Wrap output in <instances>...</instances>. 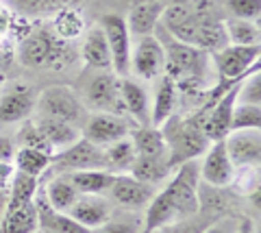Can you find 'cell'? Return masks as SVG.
Segmentation results:
<instances>
[{
	"instance_id": "1",
	"label": "cell",
	"mask_w": 261,
	"mask_h": 233,
	"mask_svg": "<svg viewBox=\"0 0 261 233\" xmlns=\"http://www.w3.org/2000/svg\"><path fill=\"white\" fill-rule=\"evenodd\" d=\"M174 174L170 176L168 186L152 196L146 207L144 231L154 233L168 224L194 218L200 212L198 198V183H200V164L198 159H190L181 166H176Z\"/></svg>"
},
{
	"instance_id": "2",
	"label": "cell",
	"mask_w": 261,
	"mask_h": 233,
	"mask_svg": "<svg viewBox=\"0 0 261 233\" xmlns=\"http://www.w3.org/2000/svg\"><path fill=\"white\" fill-rule=\"evenodd\" d=\"M161 27L178 42L202 48L207 53H216L228 44L224 20L216 18L214 7L168 3L161 15Z\"/></svg>"
},
{
	"instance_id": "3",
	"label": "cell",
	"mask_w": 261,
	"mask_h": 233,
	"mask_svg": "<svg viewBox=\"0 0 261 233\" xmlns=\"http://www.w3.org/2000/svg\"><path fill=\"white\" fill-rule=\"evenodd\" d=\"M154 33H159L157 37L166 50V74L176 83V87H181V90L200 87L202 90L207 83L209 70L214 68L211 66V53L178 42L161 27V22L157 24Z\"/></svg>"
},
{
	"instance_id": "4",
	"label": "cell",
	"mask_w": 261,
	"mask_h": 233,
	"mask_svg": "<svg viewBox=\"0 0 261 233\" xmlns=\"http://www.w3.org/2000/svg\"><path fill=\"white\" fill-rule=\"evenodd\" d=\"M161 135L166 140V157L168 166L174 168L190 159H198L209 146V138L202 131L200 122L194 118H174L170 116L161 126Z\"/></svg>"
},
{
	"instance_id": "5",
	"label": "cell",
	"mask_w": 261,
	"mask_h": 233,
	"mask_svg": "<svg viewBox=\"0 0 261 233\" xmlns=\"http://www.w3.org/2000/svg\"><path fill=\"white\" fill-rule=\"evenodd\" d=\"M211 63L218 72V85L214 90L209 105L218 100L226 90L244 81L252 72H259V46H231L226 44L224 48L211 53ZM207 105V107H209Z\"/></svg>"
},
{
	"instance_id": "6",
	"label": "cell",
	"mask_w": 261,
	"mask_h": 233,
	"mask_svg": "<svg viewBox=\"0 0 261 233\" xmlns=\"http://www.w3.org/2000/svg\"><path fill=\"white\" fill-rule=\"evenodd\" d=\"M20 61L29 68H59L70 61V46L53 29H42L22 42Z\"/></svg>"
},
{
	"instance_id": "7",
	"label": "cell",
	"mask_w": 261,
	"mask_h": 233,
	"mask_svg": "<svg viewBox=\"0 0 261 233\" xmlns=\"http://www.w3.org/2000/svg\"><path fill=\"white\" fill-rule=\"evenodd\" d=\"M35 111L39 116L57 118L74 126H83L87 120V109L83 100L65 85H53L35 98Z\"/></svg>"
},
{
	"instance_id": "8",
	"label": "cell",
	"mask_w": 261,
	"mask_h": 233,
	"mask_svg": "<svg viewBox=\"0 0 261 233\" xmlns=\"http://www.w3.org/2000/svg\"><path fill=\"white\" fill-rule=\"evenodd\" d=\"M83 105L94 114H124L120 92V76L111 70H100L83 87Z\"/></svg>"
},
{
	"instance_id": "9",
	"label": "cell",
	"mask_w": 261,
	"mask_h": 233,
	"mask_svg": "<svg viewBox=\"0 0 261 233\" xmlns=\"http://www.w3.org/2000/svg\"><path fill=\"white\" fill-rule=\"evenodd\" d=\"M98 27L102 29L111 50V70L118 76H128L130 72V33L126 29V20L118 13H105Z\"/></svg>"
},
{
	"instance_id": "10",
	"label": "cell",
	"mask_w": 261,
	"mask_h": 233,
	"mask_svg": "<svg viewBox=\"0 0 261 233\" xmlns=\"http://www.w3.org/2000/svg\"><path fill=\"white\" fill-rule=\"evenodd\" d=\"M130 70L144 81H154L166 74V50L154 33L137 37L135 46L130 48Z\"/></svg>"
},
{
	"instance_id": "11",
	"label": "cell",
	"mask_w": 261,
	"mask_h": 233,
	"mask_svg": "<svg viewBox=\"0 0 261 233\" xmlns=\"http://www.w3.org/2000/svg\"><path fill=\"white\" fill-rule=\"evenodd\" d=\"M130 131H133V122H128L126 116L118 114H92L81 126V135L100 148H107L109 144L128 138Z\"/></svg>"
},
{
	"instance_id": "12",
	"label": "cell",
	"mask_w": 261,
	"mask_h": 233,
	"mask_svg": "<svg viewBox=\"0 0 261 233\" xmlns=\"http://www.w3.org/2000/svg\"><path fill=\"white\" fill-rule=\"evenodd\" d=\"M202 155L205 157H202V164H200V181L222 190L233 186L235 176H238V168L233 166V162L226 155L224 140L211 142Z\"/></svg>"
},
{
	"instance_id": "13",
	"label": "cell",
	"mask_w": 261,
	"mask_h": 233,
	"mask_svg": "<svg viewBox=\"0 0 261 233\" xmlns=\"http://www.w3.org/2000/svg\"><path fill=\"white\" fill-rule=\"evenodd\" d=\"M50 162L65 168V170H107V162H105V150L96 144L87 142L83 135L72 144V146L55 152Z\"/></svg>"
},
{
	"instance_id": "14",
	"label": "cell",
	"mask_w": 261,
	"mask_h": 233,
	"mask_svg": "<svg viewBox=\"0 0 261 233\" xmlns=\"http://www.w3.org/2000/svg\"><path fill=\"white\" fill-rule=\"evenodd\" d=\"M228 159L238 168H259L261 162V133L259 128H240L228 131L224 138Z\"/></svg>"
},
{
	"instance_id": "15",
	"label": "cell",
	"mask_w": 261,
	"mask_h": 233,
	"mask_svg": "<svg viewBox=\"0 0 261 233\" xmlns=\"http://www.w3.org/2000/svg\"><path fill=\"white\" fill-rule=\"evenodd\" d=\"M107 196L116 205L128 207V210H142V207H146L152 200L154 190L150 183H144L140 179H135V176L122 172V174H116Z\"/></svg>"
},
{
	"instance_id": "16",
	"label": "cell",
	"mask_w": 261,
	"mask_h": 233,
	"mask_svg": "<svg viewBox=\"0 0 261 233\" xmlns=\"http://www.w3.org/2000/svg\"><path fill=\"white\" fill-rule=\"evenodd\" d=\"M68 214L92 231L113 218V203L105 194H79Z\"/></svg>"
},
{
	"instance_id": "17",
	"label": "cell",
	"mask_w": 261,
	"mask_h": 233,
	"mask_svg": "<svg viewBox=\"0 0 261 233\" xmlns=\"http://www.w3.org/2000/svg\"><path fill=\"white\" fill-rule=\"evenodd\" d=\"M35 111V92L31 85H13L0 96V124H15Z\"/></svg>"
},
{
	"instance_id": "18",
	"label": "cell",
	"mask_w": 261,
	"mask_h": 233,
	"mask_svg": "<svg viewBox=\"0 0 261 233\" xmlns=\"http://www.w3.org/2000/svg\"><path fill=\"white\" fill-rule=\"evenodd\" d=\"M166 7L168 3H163V0H133V7H130L126 18L128 33L135 37L152 35L157 24L161 22Z\"/></svg>"
},
{
	"instance_id": "19",
	"label": "cell",
	"mask_w": 261,
	"mask_h": 233,
	"mask_svg": "<svg viewBox=\"0 0 261 233\" xmlns=\"http://www.w3.org/2000/svg\"><path fill=\"white\" fill-rule=\"evenodd\" d=\"M120 92H122V105L124 114L135 120L137 126L150 124V102L146 90L130 76H120Z\"/></svg>"
},
{
	"instance_id": "20",
	"label": "cell",
	"mask_w": 261,
	"mask_h": 233,
	"mask_svg": "<svg viewBox=\"0 0 261 233\" xmlns=\"http://www.w3.org/2000/svg\"><path fill=\"white\" fill-rule=\"evenodd\" d=\"M37 128L44 133L46 142L50 144L53 148V155L59 152L63 148L72 146L79 138H81V128L70 124V122H63V120H57V118H46V116H37L35 120Z\"/></svg>"
},
{
	"instance_id": "21",
	"label": "cell",
	"mask_w": 261,
	"mask_h": 233,
	"mask_svg": "<svg viewBox=\"0 0 261 233\" xmlns=\"http://www.w3.org/2000/svg\"><path fill=\"white\" fill-rule=\"evenodd\" d=\"M176 98H178V87L168 74L159 76L157 90H154V100L150 107V124L161 126L170 116H174L176 109Z\"/></svg>"
},
{
	"instance_id": "22",
	"label": "cell",
	"mask_w": 261,
	"mask_h": 233,
	"mask_svg": "<svg viewBox=\"0 0 261 233\" xmlns=\"http://www.w3.org/2000/svg\"><path fill=\"white\" fill-rule=\"evenodd\" d=\"M81 57L94 70H111V50L100 27H94L85 33L83 46H81Z\"/></svg>"
},
{
	"instance_id": "23",
	"label": "cell",
	"mask_w": 261,
	"mask_h": 233,
	"mask_svg": "<svg viewBox=\"0 0 261 233\" xmlns=\"http://www.w3.org/2000/svg\"><path fill=\"white\" fill-rule=\"evenodd\" d=\"M130 142L135 148V157H166V140L161 135L159 126H133Z\"/></svg>"
},
{
	"instance_id": "24",
	"label": "cell",
	"mask_w": 261,
	"mask_h": 233,
	"mask_svg": "<svg viewBox=\"0 0 261 233\" xmlns=\"http://www.w3.org/2000/svg\"><path fill=\"white\" fill-rule=\"evenodd\" d=\"M39 229L35 205H22L13 210H3L0 216V233H35Z\"/></svg>"
},
{
	"instance_id": "25",
	"label": "cell",
	"mask_w": 261,
	"mask_h": 233,
	"mask_svg": "<svg viewBox=\"0 0 261 233\" xmlns=\"http://www.w3.org/2000/svg\"><path fill=\"white\" fill-rule=\"evenodd\" d=\"M68 179L81 194H107L116 172L111 170H74Z\"/></svg>"
},
{
	"instance_id": "26",
	"label": "cell",
	"mask_w": 261,
	"mask_h": 233,
	"mask_svg": "<svg viewBox=\"0 0 261 233\" xmlns=\"http://www.w3.org/2000/svg\"><path fill=\"white\" fill-rule=\"evenodd\" d=\"M170 172H172V168L168 166V157H135V162L128 168L130 176L150 183V186L168 179Z\"/></svg>"
},
{
	"instance_id": "27",
	"label": "cell",
	"mask_w": 261,
	"mask_h": 233,
	"mask_svg": "<svg viewBox=\"0 0 261 233\" xmlns=\"http://www.w3.org/2000/svg\"><path fill=\"white\" fill-rule=\"evenodd\" d=\"M44 194H46L53 210L68 212L72 207V203L79 198L81 192L72 186V181L68 179V176H55V179L48 181V186L44 188Z\"/></svg>"
},
{
	"instance_id": "28",
	"label": "cell",
	"mask_w": 261,
	"mask_h": 233,
	"mask_svg": "<svg viewBox=\"0 0 261 233\" xmlns=\"http://www.w3.org/2000/svg\"><path fill=\"white\" fill-rule=\"evenodd\" d=\"M224 33L226 42L231 46H259V22L242 20V18H228L224 20Z\"/></svg>"
},
{
	"instance_id": "29",
	"label": "cell",
	"mask_w": 261,
	"mask_h": 233,
	"mask_svg": "<svg viewBox=\"0 0 261 233\" xmlns=\"http://www.w3.org/2000/svg\"><path fill=\"white\" fill-rule=\"evenodd\" d=\"M37 188H39V179L15 170L9 181V188H7L9 190V200H7L5 207L7 210H13V207H22V205L33 203Z\"/></svg>"
},
{
	"instance_id": "30",
	"label": "cell",
	"mask_w": 261,
	"mask_h": 233,
	"mask_svg": "<svg viewBox=\"0 0 261 233\" xmlns=\"http://www.w3.org/2000/svg\"><path fill=\"white\" fill-rule=\"evenodd\" d=\"M50 157L53 155H48V152H44V150L18 148V152H15V157H13V168L18 172L31 174V176H35V179H39V176L53 166Z\"/></svg>"
},
{
	"instance_id": "31",
	"label": "cell",
	"mask_w": 261,
	"mask_h": 233,
	"mask_svg": "<svg viewBox=\"0 0 261 233\" xmlns=\"http://www.w3.org/2000/svg\"><path fill=\"white\" fill-rule=\"evenodd\" d=\"M105 150V162H107V170L116 172V174H122L126 172L130 164L135 162V148H133V142L130 138H124V140H118L109 144Z\"/></svg>"
},
{
	"instance_id": "32",
	"label": "cell",
	"mask_w": 261,
	"mask_h": 233,
	"mask_svg": "<svg viewBox=\"0 0 261 233\" xmlns=\"http://www.w3.org/2000/svg\"><path fill=\"white\" fill-rule=\"evenodd\" d=\"M83 18H81V13L74 9V7H61L59 11H57L55 20H53V31L55 35H59L61 39L65 42H70V39H74L79 35H83Z\"/></svg>"
},
{
	"instance_id": "33",
	"label": "cell",
	"mask_w": 261,
	"mask_h": 233,
	"mask_svg": "<svg viewBox=\"0 0 261 233\" xmlns=\"http://www.w3.org/2000/svg\"><path fill=\"white\" fill-rule=\"evenodd\" d=\"M15 144H18V148H35V150H44L48 155H53V148L46 142L44 133L37 128L35 120H29V118H27V122H22L18 135H15Z\"/></svg>"
},
{
	"instance_id": "34",
	"label": "cell",
	"mask_w": 261,
	"mask_h": 233,
	"mask_svg": "<svg viewBox=\"0 0 261 233\" xmlns=\"http://www.w3.org/2000/svg\"><path fill=\"white\" fill-rule=\"evenodd\" d=\"M240 128H261L259 105H240V102H235L231 116V131H240Z\"/></svg>"
},
{
	"instance_id": "35",
	"label": "cell",
	"mask_w": 261,
	"mask_h": 233,
	"mask_svg": "<svg viewBox=\"0 0 261 233\" xmlns=\"http://www.w3.org/2000/svg\"><path fill=\"white\" fill-rule=\"evenodd\" d=\"M240 105H261V79L259 72H252L240 83L238 90V100Z\"/></svg>"
},
{
	"instance_id": "36",
	"label": "cell",
	"mask_w": 261,
	"mask_h": 233,
	"mask_svg": "<svg viewBox=\"0 0 261 233\" xmlns=\"http://www.w3.org/2000/svg\"><path fill=\"white\" fill-rule=\"evenodd\" d=\"M226 7L235 18L259 22L261 15V0H226Z\"/></svg>"
},
{
	"instance_id": "37",
	"label": "cell",
	"mask_w": 261,
	"mask_h": 233,
	"mask_svg": "<svg viewBox=\"0 0 261 233\" xmlns=\"http://www.w3.org/2000/svg\"><path fill=\"white\" fill-rule=\"evenodd\" d=\"M15 3L27 13H50L59 11L61 7L74 5V0H15Z\"/></svg>"
},
{
	"instance_id": "38",
	"label": "cell",
	"mask_w": 261,
	"mask_h": 233,
	"mask_svg": "<svg viewBox=\"0 0 261 233\" xmlns=\"http://www.w3.org/2000/svg\"><path fill=\"white\" fill-rule=\"evenodd\" d=\"M89 233H142V227L137 222H130V220H109L105 222L102 227L92 229Z\"/></svg>"
},
{
	"instance_id": "39",
	"label": "cell",
	"mask_w": 261,
	"mask_h": 233,
	"mask_svg": "<svg viewBox=\"0 0 261 233\" xmlns=\"http://www.w3.org/2000/svg\"><path fill=\"white\" fill-rule=\"evenodd\" d=\"M207 224H200V222H194L192 218L187 220H181V222H174V224H168V227H163L154 233H200L205 229Z\"/></svg>"
},
{
	"instance_id": "40",
	"label": "cell",
	"mask_w": 261,
	"mask_h": 233,
	"mask_svg": "<svg viewBox=\"0 0 261 233\" xmlns=\"http://www.w3.org/2000/svg\"><path fill=\"white\" fill-rule=\"evenodd\" d=\"M200 233H238V222L231 216H224V218H218L216 222L207 224Z\"/></svg>"
},
{
	"instance_id": "41",
	"label": "cell",
	"mask_w": 261,
	"mask_h": 233,
	"mask_svg": "<svg viewBox=\"0 0 261 233\" xmlns=\"http://www.w3.org/2000/svg\"><path fill=\"white\" fill-rule=\"evenodd\" d=\"M18 152V144L9 135H0V162L13 164V157Z\"/></svg>"
},
{
	"instance_id": "42",
	"label": "cell",
	"mask_w": 261,
	"mask_h": 233,
	"mask_svg": "<svg viewBox=\"0 0 261 233\" xmlns=\"http://www.w3.org/2000/svg\"><path fill=\"white\" fill-rule=\"evenodd\" d=\"M15 172L13 164H7V162H0V192H5L7 188H9V181L11 176Z\"/></svg>"
},
{
	"instance_id": "43",
	"label": "cell",
	"mask_w": 261,
	"mask_h": 233,
	"mask_svg": "<svg viewBox=\"0 0 261 233\" xmlns=\"http://www.w3.org/2000/svg\"><path fill=\"white\" fill-rule=\"evenodd\" d=\"M238 233H252V222L250 220H242V224L238 227Z\"/></svg>"
},
{
	"instance_id": "44",
	"label": "cell",
	"mask_w": 261,
	"mask_h": 233,
	"mask_svg": "<svg viewBox=\"0 0 261 233\" xmlns=\"http://www.w3.org/2000/svg\"><path fill=\"white\" fill-rule=\"evenodd\" d=\"M3 33H5V27L0 24V42H3Z\"/></svg>"
},
{
	"instance_id": "45",
	"label": "cell",
	"mask_w": 261,
	"mask_h": 233,
	"mask_svg": "<svg viewBox=\"0 0 261 233\" xmlns=\"http://www.w3.org/2000/svg\"><path fill=\"white\" fill-rule=\"evenodd\" d=\"M3 83H5V74H0V87H3Z\"/></svg>"
},
{
	"instance_id": "46",
	"label": "cell",
	"mask_w": 261,
	"mask_h": 233,
	"mask_svg": "<svg viewBox=\"0 0 261 233\" xmlns=\"http://www.w3.org/2000/svg\"><path fill=\"white\" fill-rule=\"evenodd\" d=\"M142 233H148V231H144V229H142Z\"/></svg>"
},
{
	"instance_id": "47",
	"label": "cell",
	"mask_w": 261,
	"mask_h": 233,
	"mask_svg": "<svg viewBox=\"0 0 261 233\" xmlns=\"http://www.w3.org/2000/svg\"><path fill=\"white\" fill-rule=\"evenodd\" d=\"M163 3H170V0H163Z\"/></svg>"
},
{
	"instance_id": "48",
	"label": "cell",
	"mask_w": 261,
	"mask_h": 233,
	"mask_svg": "<svg viewBox=\"0 0 261 233\" xmlns=\"http://www.w3.org/2000/svg\"><path fill=\"white\" fill-rule=\"evenodd\" d=\"M42 233H46V231H42Z\"/></svg>"
}]
</instances>
